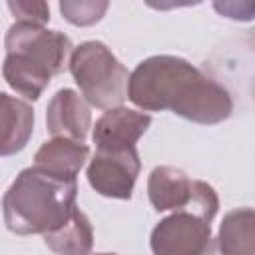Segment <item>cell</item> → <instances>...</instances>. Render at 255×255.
I'll list each match as a JSON object with an SVG mask.
<instances>
[{
  "label": "cell",
  "mask_w": 255,
  "mask_h": 255,
  "mask_svg": "<svg viewBox=\"0 0 255 255\" xmlns=\"http://www.w3.org/2000/svg\"><path fill=\"white\" fill-rule=\"evenodd\" d=\"M128 100L143 112H173L201 126L231 118L229 90L179 56L157 54L141 60L129 74Z\"/></svg>",
  "instance_id": "6da1fadb"
},
{
  "label": "cell",
  "mask_w": 255,
  "mask_h": 255,
  "mask_svg": "<svg viewBox=\"0 0 255 255\" xmlns=\"http://www.w3.org/2000/svg\"><path fill=\"white\" fill-rule=\"evenodd\" d=\"M4 48L2 76L6 84L32 102L44 94L54 76L66 70L74 50L64 32L28 22H14L8 28Z\"/></svg>",
  "instance_id": "7a4b0ae2"
},
{
  "label": "cell",
  "mask_w": 255,
  "mask_h": 255,
  "mask_svg": "<svg viewBox=\"0 0 255 255\" xmlns=\"http://www.w3.org/2000/svg\"><path fill=\"white\" fill-rule=\"evenodd\" d=\"M76 195V181L50 177L34 165L26 167L2 197L4 223L16 235H46L74 213Z\"/></svg>",
  "instance_id": "3957f363"
},
{
  "label": "cell",
  "mask_w": 255,
  "mask_h": 255,
  "mask_svg": "<svg viewBox=\"0 0 255 255\" xmlns=\"http://www.w3.org/2000/svg\"><path fill=\"white\" fill-rule=\"evenodd\" d=\"M68 68L86 104L98 110H112L128 100L129 72L104 42L88 40L76 46Z\"/></svg>",
  "instance_id": "277c9868"
},
{
  "label": "cell",
  "mask_w": 255,
  "mask_h": 255,
  "mask_svg": "<svg viewBox=\"0 0 255 255\" xmlns=\"http://www.w3.org/2000/svg\"><path fill=\"white\" fill-rule=\"evenodd\" d=\"M147 197L155 211L187 209L207 221L219 211L217 191L201 179H189L185 171L171 165H157L147 177Z\"/></svg>",
  "instance_id": "5b68a950"
},
{
  "label": "cell",
  "mask_w": 255,
  "mask_h": 255,
  "mask_svg": "<svg viewBox=\"0 0 255 255\" xmlns=\"http://www.w3.org/2000/svg\"><path fill=\"white\" fill-rule=\"evenodd\" d=\"M211 243V221L187 209L163 217L149 235L153 255H209Z\"/></svg>",
  "instance_id": "8992f818"
},
{
  "label": "cell",
  "mask_w": 255,
  "mask_h": 255,
  "mask_svg": "<svg viewBox=\"0 0 255 255\" xmlns=\"http://www.w3.org/2000/svg\"><path fill=\"white\" fill-rule=\"evenodd\" d=\"M141 169L137 147L124 151H96L90 159L86 177L92 189L112 199H131L133 185Z\"/></svg>",
  "instance_id": "52a82bcc"
},
{
  "label": "cell",
  "mask_w": 255,
  "mask_h": 255,
  "mask_svg": "<svg viewBox=\"0 0 255 255\" xmlns=\"http://www.w3.org/2000/svg\"><path fill=\"white\" fill-rule=\"evenodd\" d=\"M151 126V116L131 108H112L96 122L92 139L96 151H124L135 147L137 139Z\"/></svg>",
  "instance_id": "ba28073f"
},
{
  "label": "cell",
  "mask_w": 255,
  "mask_h": 255,
  "mask_svg": "<svg viewBox=\"0 0 255 255\" xmlns=\"http://www.w3.org/2000/svg\"><path fill=\"white\" fill-rule=\"evenodd\" d=\"M46 128L54 137L84 143L92 128V114L86 100L72 88L58 90L46 108Z\"/></svg>",
  "instance_id": "9c48e42d"
},
{
  "label": "cell",
  "mask_w": 255,
  "mask_h": 255,
  "mask_svg": "<svg viewBox=\"0 0 255 255\" xmlns=\"http://www.w3.org/2000/svg\"><path fill=\"white\" fill-rule=\"evenodd\" d=\"M88 155L90 147L86 143H78L66 137H52L44 141L34 153V167L50 177L62 181H76Z\"/></svg>",
  "instance_id": "30bf717a"
},
{
  "label": "cell",
  "mask_w": 255,
  "mask_h": 255,
  "mask_svg": "<svg viewBox=\"0 0 255 255\" xmlns=\"http://www.w3.org/2000/svg\"><path fill=\"white\" fill-rule=\"evenodd\" d=\"M34 131V110L28 102L0 92V157L20 153Z\"/></svg>",
  "instance_id": "8fae6325"
},
{
  "label": "cell",
  "mask_w": 255,
  "mask_h": 255,
  "mask_svg": "<svg viewBox=\"0 0 255 255\" xmlns=\"http://www.w3.org/2000/svg\"><path fill=\"white\" fill-rule=\"evenodd\" d=\"M42 237L46 247L56 255H90L94 245L92 223L80 207H76L60 227Z\"/></svg>",
  "instance_id": "7c38bea8"
},
{
  "label": "cell",
  "mask_w": 255,
  "mask_h": 255,
  "mask_svg": "<svg viewBox=\"0 0 255 255\" xmlns=\"http://www.w3.org/2000/svg\"><path fill=\"white\" fill-rule=\"evenodd\" d=\"M219 255H255V213L251 207L231 209L217 233Z\"/></svg>",
  "instance_id": "4fadbf2b"
},
{
  "label": "cell",
  "mask_w": 255,
  "mask_h": 255,
  "mask_svg": "<svg viewBox=\"0 0 255 255\" xmlns=\"http://www.w3.org/2000/svg\"><path fill=\"white\" fill-rule=\"evenodd\" d=\"M110 8L108 2H94V0H80V2H70L64 0L60 2V12L62 16L74 24V26H92L98 24L106 10Z\"/></svg>",
  "instance_id": "5bb4252c"
},
{
  "label": "cell",
  "mask_w": 255,
  "mask_h": 255,
  "mask_svg": "<svg viewBox=\"0 0 255 255\" xmlns=\"http://www.w3.org/2000/svg\"><path fill=\"white\" fill-rule=\"evenodd\" d=\"M8 10L12 12L16 22H28L36 26H44L50 22V6L46 2L16 0V2H8Z\"/></svg>",
  "instance_id": "9a60e30c"
},
{
  "label": "cell",
  "mask_w": 255,
  "mask_h": 255,
  "mask_svg": "<svg viewBox=\"0 0 255 255\" xmlns=\"http://www.w3.org/2000/svg\"><path fill=\"white\" fill-rule=\"evenodd\" d=\"M90 255H118V253H90Z\"/></svg>",
  "instance_id": "2e32d148"
}]
</instances>
